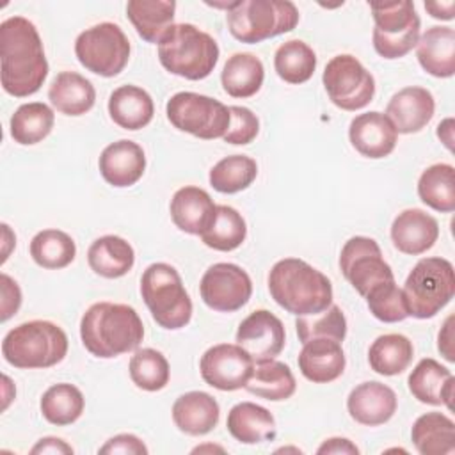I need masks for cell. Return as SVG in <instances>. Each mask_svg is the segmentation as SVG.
I'll return each mask as SVG.
<instances>
[{
	"mask_svg": "<svg viewBox=\"0 0 455 455\" xmlns=\"http://www.w3.org/2000/svg\"><path fill=\"white\" fill-rule=\"evenodd\" d=\"M48 76V60L36 25L23 16L0 23V80L7 94L27 98Z\"/></svg>",
	"mask_w": 455,
	"mask_h": 455,
	"instance_id": "obj_1",
	"label": "cell"
},
{
	"mask_svg": "<svg viewBox=\"0 0 455 455\" xmlns=\"http://www.w3.org/2000/svg\"><path fill=\"white\" fill-rule=\"evenodd\" d=\"M80 338L87 352L112 359L139 348L144 339V325L139 313L128 304L96 302L80 320Z\"/></svg>",
	"mask_w": 455,
	"mask_h": 455,
	"instance_id": "obj_2",
	"label": "cell"
},
{
	"mask_svg": "<svg viewBox=\"0 0 455 455\" xmlns=\"http://www.w3.org/2000/svg\"><path fill=\"white\" fill-rule=\"evenodd\" d=\"M268 291L275 304L295 316L318 315L332 304L329 277L299 258L279 259L270 268Z\"/></svg>",
	"mask_w": 455,
	"mask_h": 455,
	"instance_id": "obj_3",
	"label": "cell"
},
{
	"mask_svg": "<svg viewBox=\"0 0 455 455\" xmlns=\"http://www.w3.org/2000/svg\"><path fill=\"white\" fill-rule=\"evenodd\" d=\"M217 41L192 23H174L158 43L160 64L187 80L206 78L219 62Z\"/></svg>",
	"mask_w": 455,
	"mask_h": 455,
	"instance_id": "obj_4",
	"label": "cell"
},
{
	"mask_svg": "<svg viewBox=\"0 0 455 455\" xmlns=\"http://www.w3.org/2000/svg\"><path fill=\"white\" fill-rule=\"evenodd\" d=\"M68 354V336L53 322L30 320L11 329L2 341L4 359L21 370L50 368Z\"/></svg>",
	"mask_w": 455,
	"mask_h": 455,
	"instance_id": "obj_5",
	"label": "cell"
},
{
	"mask_svg": "<svg viewBox=\"0 0 455 455\" xmlns=\"http://www.w3.org/2000/svg\"><path fill=\"white\" fill-rule=\"evenodd\" d=\"M235 39L256 44L291 32L299 23V9L290 0H238L226 14Z\"/></svg>",
	"mask_w": 455,
	"mask_h": 455,
	"instance_id": "obj_6",
	"label": "cell"
},
{
	"mask_svg": "<svg viewBox=\"0 0 455 455\" xmlns=\"http://www.w3.org/2000/svg\"><path fill=\"white\" fill-rule=\"evenodd\" d=\"M140 295L153 320L169 331L185 327L192 318V300L181 275L169 263H151L140 277Z\"/></svg>",
	"mask_w": 455,
	"mask_h": 455,
	"instance_id": "obj_7",
	"label": "cell"
},
{
	"mask_svg": "<svg viewBox=\"0 0 455 455\" xmlns=\"http://www.w3.org/2000/svg\"><path fill=\"white\" fill-rule=\"evenodd\" d=\"M403 295L409 316L425 320L435 316L455 295V270L444 258H421L409 272Z\"/></svg>",
	"mask_w": 455,
	"mask_h": 455,
	"instance_id": "obj_8",
	"label": "cell"
},
{
	"mask_svg": "<svg viewBox=\"0 0 455 455\" xmlns=\"http://www.w3.org/2000/svg\"><path fill=\"white\" fill-rule=\"evenodd\" d=\"M370 9L375 20L373 48L380 57L400 59L418 44L421 21L412 2H371Z\"/></svg>",
	"mask_w": 455,
	"mask_h": 455,
	"instance_id": "obj_9",
	"label": "cell"
},
{
	"mask_svg": "<svg viewBox=\"0 0 455 455\" xmlns=\"http://www.w3.org/2000/svg\"><path fill=\"white\" fill-rule=\"evenodd\" d=\"M130 41L116 23L103 21L78 34L75 55L91 73L110 78L119 75L130 60Z\"/></svg>",
	"mask_w": 455,
	"mask_h": 455,
	"instance_id": "obj_10",
	"label": "cell"
},
{
	"mask_svg": "<svg viewBox=\"0 0 455 455\" xmlns=\"http://www.w3.org/2000/svg\"><path fill=\"white\" fill-rule=\"evenodd\" d=\"M165 114L174 128L204 140L224 137L231 119L229 107L190 91L172 94L165 105Z\"/></svg>",
	"mask_w": 455,
	"mask_h": 455,
	"instance_id": "obj_11",
	"label": "cell"
},
{
	"mask_svg": "<svg viewBox=\"0 0 455 455\" xmlns=\"http://www.w3.org/2000/svg\"><path fill=\"white\" fill-rule=\"evenodd\" d=\"M329 100L341 110H361L375 94L371 73L350 53L332 57L322 75Z\"/></svg>",
	"mask_w": 455,
	"mask_h": 455,
	"instance_id": "obj_12",
	"label": "cell"
},
{
	"mask_svg": "<svg viewBox=\"0 0 455 455\" xmlns=\"http://www.w3.org/2000/svg\"><path fill=\"white\" fill-rule=\"evenodd\" d=\"M339 268L345 279L359 295H366L371 288L395 281V274L382 258L379 243L370 236H352L339 252Z\"/></svg>",
	"mask_w": 455,
	"mask_h": 455,
	"instance_id": "obj_13",
	"label": "cell"
},
{
	"mask_svg": "<svg viewBox=\"0 0 455 455\" xmlns=\"http://www.w3.org/2000/svg\"><path fill=\"white\" fill-rule=\"evenodd\" d=\"M199 293L210 309L233 313L249 302L252 281L249 274L235 263H213L201 277Z\"/></svg>",
	"mask_w": 455,
	"mask_h": 455,
	"instance_id": "obj_14",
	"label": "cell"
},
{
	"mask_svg": "<svg viewBox=\"0 0 455 455\" xmlns=\"http://www.w3.org/2000/svg\"><path fill=\"white\" fill-rule=\"evenodd\" d=\"M199 370L208 386L219 391H236L249 382L254 361L240 345L219 343L201 355Z\"/></svg>",
	"mask_w": 455,
	"mask_h": 455,
	"instance_id": "obj_15",
	"label": "cell"
},
{
	"mask_svg": "<svg viewBox=\"0 0 455 455\" xmlns=\"http://www.w3.org/2000/svg\"><path fill=\"white\" fill-rule=\"evenodd\" d=\"M286 343L283 322L267 309H256L245 316L236 331V345H240L252 361L265 363L275 359Z\"/></svg>",
	"mask_w": 455,
	"mask_h": 455,
	"instance_id": "obj_16",
	"label": "cell"
},
{
	"mask_svg": "<svg viewBox=\"0 0 455 455\" xmlns=\"http://www.w3.org/2000/svg\"><path fill=\"white\" fill-rule=\"evenodd\" d=\"M348 139L359 155L379 160L393 153L398 133L386 114L370 110L355 116L350 121Z\"/></svg>",
	"mask_w": 455,
	"mask_h": 455,
	"instance_id": "obj_17",
	"label": "cell"
},
{
	"mask_svg": "<svg viewBox=\"0 0 455 455\" xmlns=\"http://www.w3.org/2000/svg\"><path fill=\"white\" fill-rule=\"evenodd\" d=\"M396 407V393L379 380L357 384L347 398V411L350 418L366 427L387 423L395 416Z\"/></svg>",
	"mask_w": 455,
	"mask_h": 455,
	"instance_id": "obj_18",
	"label": "cell"
},
{
	"mask_svg": "<svg viewBox=\"0 0 455 455\" xmlns=\"http://www.w3.org/2000/svg\"><path fill=\"white\" fill-rule=\"evenodd\" d=\"M435 112V101L428 89L411 85L400 89L389 100L386 116L393 123L396 133H418L421 132Z\"/></svg>",
	"mask_w": 455,
	"mask_h": 455,
	"instance_id": "obj_19",
	"label": "cell"
},
{
	"mask_svg": "<svg viewBox=\"0 0 455 455\" xmlns=\"http://www.w3.org/2000/svg\"><path fill=\"white\" fill-rule=\"evenodd\" d=\"M98 167L100 174L108 185L117 188L132 187L142 178L146 171V155L137 142L121 139L108 144L101 151Z\"/></svg>",
	"mask_w": 455,
	"mask_h": 455,
	"instance_id": "obj_20",
	"label": "cell"
},
{
	"mask_svg": "<svg viewBox=\"0 0 455 455\" xmlns=\"http://www.w3.org/2000/svg\"><path fill=\"white\" fill-rule=\"evenodd\" d=\"M437 238V220L419 208H407L400 212L391 224L393 245L403 254H423L434 247Z\"/></svg>",
	"mask_w": 455,
	"mask_h": 455,
	"instance_id": "obj_21",
	"label": "cell"
},
{
	"mask_svg": "<svg viewBox=\"0 0 455 455\" xmlns=\"http://www.w3.org/2000/svg\"><path fill=\"white\" fill-rule=\"evenodd\" d=\"M299 352V370L313 384H329L339 379L345 371L347 359L339 341L316 338L302 343Z\"/></svg>",
	"mask_w": 455,
	"mask_h": 455,
	"instance_id": "obj_22",
	"label": "cell"
},
{
	"mask_svg": "<svg viewBox=\"0 0 455 455\" xmlns=\"http://www.w3.org/2000/svg\"><path fill=\"white\" fill-rule=\"evenodd\" d=\"M407 384L409 391L418 402L428 405H446L450 411L453 409V373L435 359H421L411 371Z\"/></svg>",
	"mask_w": 455,
	"mask_h": 455,
	"instance_id": "obj_23",
	"label": "cell"
},
{
	"mask_svg": "<svg viewBox=\"0 0 455 455\" xmlns=\"http://www.w3.org/2000/svg\"><path fill=\"white\" fill-rule=\"evenodd\" d=\"M172 421L187 435H204L212 432L220 418L217 400L204 391H188L172 403Z\"/></svg>",
	"mask_w": 455,
	"mask_h": 455,
	"instance_id": "obj_24",
	"label": "cell"
},
{
	"mask_svg": "<svg viewBox=\"0 0 455 455\" xmlns=\"http://www.w3.org/2000/svg\"><path fill=\"white\" fill-rule=\"evenodd\" d=\"M419 66L432 76L450 78L455 75V30L451 27L427 28L416 44Z\"/></svg>",
	"mask_w": 455,
	"mask_h": 455,
	"instance_id": "obj_25",
	"label": "cell"
},
{
	"mask_svg": "<svg viewBox=\"0 0 455 455\" xmlns=\"http://www.w3.org/2000/svg\"><path fill=\"white\" fill-rule=\"evenodd\" d=\"M228 432L242 444H259L274 441L277 434L275 419L268 409L254 402L233 405L226 419Z\"/></svg>",
	"mask_w": 455,
	"mask_h": 455,
	"instance_id": "obj_26",
	"label": "cell"
},
{
	"mask_svg": "<svg viewBox=\"0 0 455 455\" xmlns=\"http://www.w3.org/2000/svg\"><path fill=\"white\" fill-rule=\"evenodd\" d=\"M213 212L215 203L210 194L194 185L178 188L171 199V219L178 229L188 235H201Z\"/></svg>",
	"mask_w": 455,
	"mask_h": 455,
	"instance_id": "obj_27",
	"label": "cell"
},
{
	"mask_svg": "<svg viewBox=\"0 0 455 455\" xmlns=\"http://www.w3.org/2000/svg\"><path fill=\"white\" fill-rule=\"evenodd\" d=\"M48 100L53 108L64 116H84L94 107L96 91L91 80L76 71L59 73L48 89Z\"/></svg>",
	"mask_w": 455,
	"mask_h": 455,
	"instance_id": "obj_28",
	"label": "cell"
},
{
	"mask_svg": "<svg viewBox=\"0 0 455 455\" xmlns=\"http://www.w3.org/2000/svg\"><path fill=\"white\" fill-rule=\"evenodd\" d=\"M155 105L148 91L137 85H121L108 98L110 119L130 132L148 126L153 119Z\"/></svg>",
	"mask_w": 455,
	"mask_h": 455,
	"instance_id": "obj_29",
	"label": "cell"
},
{
	"mask_svg": "<svg viewBox=\"0 0 455 455\" xmlns=\"http://www.w3.org/2000/svg\"><path fill=\"white\" fill-rule=\"evenodd\" d=\"M87 261L94 274L107 279H117L132 270L135 263V252L124 238L105 235L91 243L87 251Z\"/></svg>",
	"mask_w": 455,
	"mask_h": 455,
	"instance_id": "obj_30",
	"label": "cell"
},
{
	"mask_svg": "<svg viewBox=\"0 0 455 455\" xmlns=\"http://www.w3.org/2000/svg\"><path fill=\"white\" fill-rule=\"evenodd\" d=\"M174 0H130L126 4V16L137 34L153 44H158L174 25Z\"/></svg>",
	"mask_w": 455,
	"mask_h": 455,
	"instance_id": "obj_31",
	"label": "cell"
},
{
	"mask_svg": "<svg viewBox=\"0 0 455 455\" xmlns=\"http://www.w3.org/2000/svg\"><path fill=\"white\" fill-rule=\"evenodd\" d=\"M411 439L421 455H451L455 451V423L443 412L421 414L412 423Z\"/></svg>",
	"mask_w": 455,
	"mask_h": 455,
	"instance_id": "obj_32",
	"label": "cell"
},
{
	"mask_svg": "<svg viewBox=\"0 0 455 455\" xmlns=\"http://www.w3.org/2000/svg\"><path fill=\"white\" fill-rule=\"evenodd\" d=\"M265 80L263 62L254 53H233L220 73L222 89L233 98L254 96Z\"/></svg>",
	"mask_w": 455,
	"mask_h": 455,
	"instance_id": "obj_33",
	"label": "cell"
},
{
	"mask_svg": "<svg viewBox=\"0 0 455 455\" xmlns=\"http://www.w3.org/2000/svg\"><path fill=\"white\" fill-rule=\"evenodd\" d=\"M414 357L412 341L398 332L379 336L368 350L370 368L384 377H393L409 368Z\"/></svg>",
	"mask_w": 455,
	"mask_h": 455,
	"instance_id": "obj_34",
	"label": "cell"
},
{
	"mask_svg": "<svg viewBox=\"0 0 455 455\" xmlns=\"http://www.w3.org/2000/svg\"><path fill=\"white\" fill-rule=\"evenodd\" d=\"M199 236L206 247L229 252L243 243L247 236V226L242 213H238L233 206L215 204L212 220Z\"/></svg>",
	"mask_w": 455,
	"mask_h": 455,
	"instance_id": "obj_35",
	"label": "cell"
},
{
	"mask_svg": "<svg viewBox=\"0 0 455 455\" xmlns=\"http://www.w3.org/2000/svg\"><path fill=\"white\" fill-rule=\"evenodd\" d=\"M245 389L259 398L270 402H283L293 396L297 382L288 364L272 359L258 363V366H254L252 375L245 384Z\"/></svg>",
	"mask_w": 455,
	"mask_h": 455,
	"instance_id": "obj_36",
	"label": "cell"
},
{
	"mask_svg": "<svg viewBox=\"0 0 455 455\" xmlns=\"http://www.w3.org/2000/svg\"><path fill=\"white\" fill-rule=\"evenodd\" d=\"M53 123L55 114L46 103H23L11 116V137L21 146H34L50 135Z\"/></svg>",
	"mask_w": 455,
	"mask_h": 455,
	"instance_id": "obj_37",
	"label": "cell"
},
{
	"mask_svg": "<svg viewBox=\"0 0 455 455\" xmlns=\"http://www.w3.org/2000/svg\"><path fill=\"white\" fill-rule=\"evenodd\" d=\"M419 199L435 212L451 213L455 210V169L450 164L427 167L418 180Z\"/></svg>",
	"mask_w": 455,
	"mask_h": 455,
	"instance_id": "obj_38",
	"label": "cell"
},
{
	"mask_svg": "<svg viewBox=\"0 0 455 455\" xmlns=\"http://www.w3.org/2000/svg\"><path fill=\"white\" fill-rule=\"evenodd\" d=\"M43 418L57 427H66L75 423L85 407V398L82 391L69 384V382H59L50 386L39 402Z\"/></svg>",
	"mask_w": 455,
	"mask_h": 455,
	"instance_id": "obj_39",
	"label": "cell"
},
{
	"mask_svg": "<svg viewBox=\"0 0 455 455\" xmlns=\"http://www.w3.org/2000/svg\"><path fill=\"white\" fill-rule=\"evenodd\" d=\"M274 68L281 80L299 85L313 76L316 69V55L307 43L290 39L275 50Z\"/></svg>",
	"mask_w": 455,
	"mask_h": 455,
	"instance_id": "obj_40",
	"label": "cell"
},
{
	"mask_svg": "<svg viewBox=\"0 0 455 455\" xmlns=\"http://www.w3.org/2000/svg\"><path fill=\"white\" fill-rule=\"evenodd\" d=\"M32 259L48 270L68 267L76 256L75 240L60 229H43L30 240Z\"/></svg>",
	"mask_w": 455,
	"mask_h": 455,
	"instance_id": "obj_41",
	"label": "cell"
},
{
	"mask_svg": "<svg viewBox=\"0 0 455 455\" xmlns=\"http://www.w3.org/2000/svg\"><path fill=\"white\" fill-rule=\"evenodd\" d=\"M258 164L247 155H229L210 169V185L220 194H236L252 185Z\"/></svg>",
	"mask_w": 455,
	"mask_h": 455,
	"instance_id": "obj_42",
	"label": "cell"
},
{
	"mask_svg": "<svg viewBox=\"0 0 455 455\" xmlns=\"http://www.w3.org/2000/svg\"><path fill=\"white\" fill-rule=\"evenodd\" d=\"M132 382L144 391H160L169 384L171 368L169 361L160 350L139 348L128 364Z\"/></svg>",
	"mask_w": 455,
	"mask_h": 455,
	"instance_id": "obj_43",
	"label": "cell"
},
{
	"mask_svg": "<svg viewBox=\"0 0 455 455\" xmlns=\"http://www.w3.org/2000/svg\"><path fill=\"white\" fill-rule=\"evenodd\" d=\"M295 329L300 343H307L316 338H327L341 343L347 336V318L339 306L331 304L318 315L299 316L295 320Z\"/></svg>",
	"mask_w": 455,
	"mask_h": 455,
	"instance_id": "obj_44",
	"label": "cell"
},
{
	"mask_svg": "<svg viewBox=\"0 0 455 455\" xmlns=\"http://www.w3.org/2000/svg\"><path fill=\"white\" fill-rule=\"evenodd\" d=\"M364 299L370 313L384 323H396L409 316V307H407L403 290L398 288L395 281H387L371 288L364 295Z\"/></svg>",
	"mask_w": 455,
	"mask_h": 455,
	"instance_id": "obj_45",
	"label": "cell"
},
{
	"mask_svg": "<svg viewBox=\"0 0 455 455\" xmlns=\"http://www.w3.org/2000/svg\"><path fill=\"white\" fill-rule=\"evenodd\" d=\"M229 117V128L222 137L228 144L245 146L256 139L259 132V119L251 108L231 105Z\"/></svg>",
	"mask_w": 455,
	"mask_h": 455,
	"instance_id": "obj_46",
	"label": "cell"
},
{
	"mask_svg": "<svg viewBox=\"0 0 455 455\" xmlns=\"http://www.w3.org/2000/svg\"><path fill=\"white\" fill-rule=\"evenodd\" d=\"M100 453H123V455H146L148 446L133 434H117L110 437L101 448Z\"/></svg>",
	"mask_w": 455,
	"mask_h": 455,
	"instance_id": "obj_47",
	"label": "cell"
},
{
	"mask_svg": "<svg viewBox=\"0 0 455 455\" xmlns=\"http://www.w3.org/2000/svg\"><path fill=\"white\" fill-rule=\"evenodd\" d=\"M0 290H2V315L0 320L7 322L21 306V290L18 283L7 274L0 275Z\"/></svg>",
	"mask_w": 455,
	"mask_h": 455,
	"instance_id": "obj_48",
	"label": "cell"
},
{
	"mask_svg": "<svg viewBox=\"0 0 455 455\" xmlns=\"http://www.w3.org/2000/svg\"><path fill=\"white\" fill-rule=\"evenodd\" d=\"M437 348L443 354V357L450 363H455V352H453V315H450L439 334H437Z\"/></svg>",
	"mask_w": 455,
	"mask_h": 455,
	"instance_id": "obj_49",
	"label": "cell"
},
{
	"mask_svg": "<svg viewBox=\"0 0 455 455\" xmlns=\"http://www.w3.org/2000/svg\"><path fill=\"white\" fill-rule=\"evenodd\" d=\"M318 455H325V453H341V455H357L359 448L347 437H329L325 439L318 450Z\"/></svg>",
	"mask_w": 455,
	"mask_h": 455,
	"instance_id": "obj_50",
	"label": "cell"
},
{
	"mask_svg": "<svg viewBox=\"0 0 455 455\" xmlns=\"http://www.w3.org/2000/svg\"><path fill=\"white\" fill-rule=\"evenodd\" d=\"M30 453H57V455L66 453V455H69V453H73V448L59 437H43L32 446Z\"/></svg>",
	"mask_w": 455,
	"mask_h": 455,
	"instance_id": "obj_51",
	"label": "cell"
},
{
	"mask_svg": "<svg viewBox=\"0 0 455 455\" xmlns=\"http://www.w3.org/2000/svg\"><path fill=\"white\" fill-rule=\"evenodd\" d=\"M425 9L430 12L432 18L435 20H453V11H455V2H427Z\"/></svg>",
	"mask_w": 455,
	"mask_h": 455,
	"instance_id": "obj_52",
	"label": "cell"
},
{
	"mask_svg": "<svg viewBox=\"0 0 455 455\" xmlns=\"http://www.w3.org/2000/svg\"><path fill=\"white\" fill-rule=\"evenodd\" d=\"M437 137L451 151L453 149V119L448 117L437 124Z\"/></svg>",
	"mask_w": 455,
	"mask_h": 455,
	"instance_id": "obj_53",
	"label": "cell"
},
{
	"mask_svg": "<svg viewBox=\"0 0 455 455\" xmlns=\"http://www.w3.org/2000/svg\"><path fill=\"white\" fill-rule=\"evenodd\" d=\"M201 451H224V448L206 444V446H197V448H194V450H192V453H201Z\"/></svg>",
	"mask_w": 455,
	"mask_h": 455,
	"instance_id": "obj_54",
	"label": "cell"
}]
</instances>
